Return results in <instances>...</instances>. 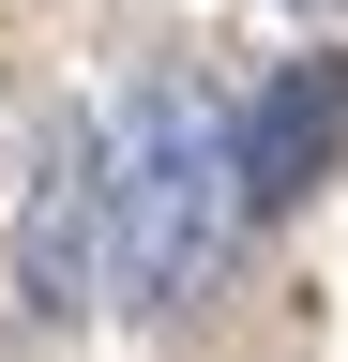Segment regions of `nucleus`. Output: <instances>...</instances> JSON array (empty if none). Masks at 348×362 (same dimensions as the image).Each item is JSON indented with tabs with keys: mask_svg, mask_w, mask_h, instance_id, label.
Instances as JSON below:
<instances>
[{
	"mask_svg": "<svg viewBox=\"0 0 348 362\" xmlns=\"http://www.w3.org/2000/svg\"><path fill=\"white\" fill-rule=\"evenodd\" d=\"M106 166H121V302H197L212 242L242 211V121L197 76H137L106 106Z\"/></svg>",
	"mask_w": 348,
	"mask_h": 362,
	"instance_id": "obj_1",
	"label": "nucleus"
},
{
	"mask_svg": "<svg viewBox=\"0 0 348 362\" xmlns=\"http://www.w3.org/2000/svg\"><path fill=\"white\" fill-rule=\"evenodd\" d=\"M16 272H30V302L46 317H91L121 287V166H106V121H76L46 181H30V226H16Z\"/></svg>",
	"mask_w": 348,
	"mask_h": 362,
	"instance_id": "obj_2",
	"label": "nucleus"
},
{
	"mask_svg": "<svg viewBox=\"0 0 348 362\" xmlns=\"http://www.w3.org/2000/svg\"><path fill=\"white\" fill-rule=\"evenodd\" d=\"M333 136H348V61H288V76L242 106V211H288V197H318Z\"/></svg>",
	"mask_w": 348,
	"mask_h": 362,
	"instance_id": "obj_3",
	"label": "nucleus"
},
{
	"mask_svg": "<svg viewBox=\"0 0 348 362\" xmlns=\"http://www.w3.org/2000/svg\"><path fill=\"white\" fill-rule=\"evenodd\" d=\"M303 16H318V0H303Z\"/></svg>",
	"mask_w": 348,
	"mask_h": 362,
	"instance_id": "obj_4",
	"label": "nucleus"
}]
</instances>
